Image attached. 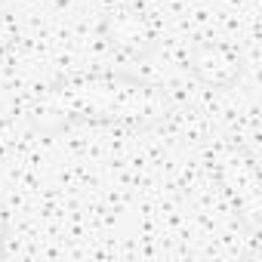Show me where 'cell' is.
<instances>
[{
    "label": "cell",
    "mask_w": 262,
    "mask_h": 262,
    "mask_svg": "<svg viewBox=\"0 0 262 262\" xmlns=\"http://www.w3.org/2000/svg\"><path fill=\"white\" fill-rule=\"evenodd\" d=\"M16 37H19V25H16V19H13L10 13H0V56H4V53L16 43Z\"/></svg>",
    "instance_id": "277c9868"
},
{
    "label": "cell",
    "mask_w": 262,
    "mask_h": 262,
    "mask_svg": "<svg viewBox=\"0 0 262 262\" xmlns=\"http://www.w3.org/2000/svg\"><path fill=\"white\" fill-rule=\"evenodd\" d=\"M173 111L167 86L129 71L74 74L47 83L28 108L34 133L53 139L74 126L155 129Z\"/></svg>",
    "instance_id": "6da1fadb"
},
{
    "label": "cell",
    "mask_w": 262,
    "mask_h": 262,
    "mask_svg": "<svg viewBox=\"0 0 262 262\" xmlns=\"http://www.w3.org/2000/svg\"><path fill=\"white\" fill-rule=\"evenodd\" d=\"M7 237H10V219H7V207L0 201V259L7 256Z\"/></svg>",
    "instance_id": "5b68a950"
},
{
    "label": "cell",
    "mask_w": 262,
    "mask_h": 262,
    "mask_svg": "<svg viewBox=\"0 0 262 262\" xmlns=\"http://www.w3.org/2000/svg\"><path fill=\"white\" fill-rule=\"evenodd\" d=\"M185 68L207 90H231L244 77V56L225 40L198 37L188 47Z\"/></svg>",
    "instance_id": "3957f363"
},
{
    "label": "cell",
    "mask_w": 262,
    "mask_h": 262,
    "mask_svg": "<svg viewBox=\"0 0 262 262\" xmlns=\"http://www.w3.org/2000/svg\"><path fill=\"white\" fill-rule=\"evenodd\" d=\"M99 34H102L105 47L123 62H142L158 47V34H155L151 19L142 13V7L129 4V0H120V4L105 10Z\"/></svg>",
    "instance_id": "7a4b0ae2"
}]
</instances>
